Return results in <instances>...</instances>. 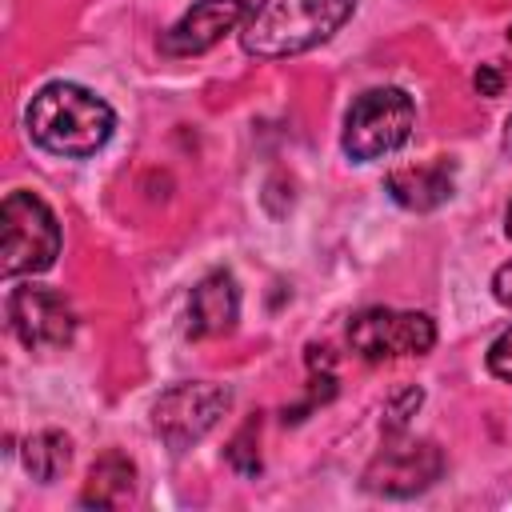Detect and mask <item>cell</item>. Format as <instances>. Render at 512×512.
<instances>
[{"label":"cell","instance_id":"cell-1","mask_svg":"<svg viewBox=\"0 0 512 512\" xmlns=\"http://www.w3.org/2000/svg\"><path fill=\"white\" fill-rule=\"evenodd\" d=\"M28 132L32 140L52 152V156H68V160H84V156H96L112 128H116V112L88 88L80 84H68V80H56V84H44L32 104H28Z\"/></svg>","mask_w":512,"mask_h":512},{"label":"cell","instance_id":"cell-2","mask_svg":"<svg viewBox=\"0 0 512 512\" xmlns=\"http://www.w3.org/2000/svg\"><path fill=\"white\" fill-rule=\"evenodd\" d=\"M352 8L356 0H256L240 28V44L264 60L300 56L340 32Z\"/></svg>","mask_w":512,"mask_h":512},{"label":"cell","instance_id":"cell-3","mask_svg":"<svg viewBox=\"0 0 512 512\" xmlns=\"http://www.w3.org/2000/svg\"><path fill=\"white\" fill-rule=\"evenodd\" d=\"M60 256V224L52 208L32 192H8L0 204V272L32 276Z\"/></svg>","mask_w":512,"mask_h":512},{"label":"cell","instance_id":"cell-4","mask_svg":"<svg viewBox=\"0 0 512 512\" xmlns=\"http://www.w3.org/2000/svg\"><path fill=\"white\" fill-rule=\"evenodd\" d=\"M412 124H416V108L404 88H368L352 100L340 144L348 160L368 164V160L392 156L412 136Z\"/></svg>","mask_w":512,"mask_h":512},{"label":"cell","instance_id":"cell-5","mask_svg":"<svg viewBox=\"0 0 512 512\" xmlns=\"http://www.w3.org/2000/svg\"><path fill=\"white\" fill-rule=\"evenodd\" d=\"M228 404H232V392H228V388L208 384V380H188V384L168 388V392L156 400V408H152V428H156V436H160L168 448L184 452V448L200 444V440L220 424V416L228 412Z\"/></svg>","mask_w":512,"mask_h":512},{"label":"cell","instance_id":"cell-6","mask_svg":"<svg viewBox=\"0 0 512 512\" xmlns=\"http://www.w3.org/2000/svg\"><path fill=\"white\" fill-rule=\"evenodd\" d=\"M348 344L360 360H400V356H424L436 344V324L424 312H400V308H368L356 312L348 324Z\"/></svg>","mask_w":512,"mask_h":512},{"label":"cell","instance_id":"cell-7","mask_svg":"<svg viewBox=\"0 0 512 512\" xmlns=\"http://www.w3.org/2000/svg\"><path fill=\"white\" fill-rule=\"evenodd\" d=\"M444 472V456L432 440H392L364 468V488L376 496H416Z\"/></svg>","mask_w":512,"mask_h":512},{"label":"cell","instance_id":"cell-8","mask_svg":"<svg viewBox=\"0 0 512 512\" xmlns=\"http://www.w3.org/2000/svg\"><path fill=\"white\" fill-rule=\"evenodd\" d=\"M8 324L20 336L24 348L44 352V348H64L76 332V316L68 308V300L56 288H40V284H24L12 288L8 296Z\"/></svg>","mask_w":512,"mask_h":512},{"label":"cell","instance_id":"cell-9","mask_svg":"<svg viewBox=\"0 0 512 512\" xmlns=\"http://www.w3.org/2000/svg\"><path fill=\"white\" fill-rule=\"evenodd\" d=\"M248 0H196L164 36H160V52L164 56H200L208 48H216L228 32L244 28L248 20Z\"/></svg>","mask_w":512,"mask_h":512},{"label":"cell","instance_id":"cell-10","mask_svg":"<svg viewBox=\"0 0 512 512\" xmlns=\"http://www.w3.org/2000/svg\"><path fill=\"white\" fill-rule=\"evenodd\" d=\"M236 316H240V288H236L232 272H224V268L208 272L192 288V300H188V336L192 340L224 336V332H232Z\"/></svg>","mask_w":512,"mask_h":512},{"label":"cell","instance_id":"cell-11","mask_svg":"<svg viewBox=\"0 0 512 512\" xmlns=\"http://www.w3.org/2000/svg\"><path fill=\"white\" fill-rule=\"evenodd\" d=\"M388 192L396 204H404L412 212H432L452 196V164L428 160V164H412V168H392Z\"/></svg>","mask_w":512,"mask_h":512},{"label":"cell","instance_id":"cell-12","mask_svg":"<svg viewBox=\"0 0 512 512\" xmlns=\"http://www.w3.org/2000/svg\"><path fill=\"white\" fill-rule=\"evenodd\" d=\"M132 484H136L132 460L120 456V452H104V456L92 464L80 500H84L88 508H120V504L132 496Z\"/></svg>","mask_w":512,"mask_h":512},{"label":"cell","instance_id":"cell-13","mask_svg":"<svg viewBox=\"0 0 512 512\" xmlns=\"http://www.w3.org/2000/svg\"><path fill=\"white\" fill-rule=\"evenodd\" d=\"M20 456H24V468H28L32 480L52 484V480H60V476L68 472V464H72V444H68L64 432H52V428H48V432L28 436Z\"/></svg>","mask_w":512,"mask_h":512},{"label":"cell","instance_id":"cell-14","mask_svg":"<svg viewBox=\"0 0 512 512\" xmlns=\"http://www.w3.org/2000/svg\"><path fill=\"white\" fill-rule=\"evenodd\" d=\"M488 372L496 380H508L512 384V328L492 340V348H488Z\"/></svg>","mask_w":512,"mask_h":512},{"label":"cell","instance_id":"cell-15","mask_svg":"<svg viewBox=\"0 0 512 512\" xmlns=\"http://www.w3.org/2000/svg\"><path fill=\"white\" fill-rule=\"evenodd\" d=\"M420 400H424V396H420V388H404V392L388 404V424H392V428H400V424L420 408Z\"/></svg>","mask_w":512,"mask_h":512},{"label":"cell","instance_id":"cell-16","mask_svg":"<svg viewBox=\"0 0 512 512\" xmlns=\"http://www.w3.org/2000/svg\"><path fill=\"white\" fill-rule=\"evenodd\" d=\"M472 84H476V92H480V96H500L504 76H500V68H496V64H480V68H476V76H472Z\"/></svg>","mask_w":512,"mask_h":512},{"label":"cell","instance_id":"cell-17","mask_svg":"<svg viewBox=\"0 0 512 512\" xmlns=\"http://www.w3.org/2000/svg\"><path fill=\"white\" fill-rule=\"evenodd\" d=\"M492 292H496L500 304L512 308V260H508L504 268H496V276H492Z\"/></svg>","mask_w":512,"mask_h":512},{"label":"cell","instance_id":"cell-18","mask_svg":"<svg viewBox=\"0 0 512 512\" xmlns=\"http://www.w3.org/2000/svg\"><path fill=\"white\" fill-rule=\"evenodd\" d=\"M504 236L512 240V204H508V212H504Z\"/></svg>","mask_w":512,"mask_h":512},{"label":"cell","instance_id":"cell-19","mask_svg":"<svg viewBox=\"0 0 512 512\" xmlns=\"http://www.w3.org/2000/svg\"><path fill=\"white\" fill-rule=\"evenodd\" d=\"M508 40H512V28H508Z\"/></svg>","mask_w":512,"mask_h":512}]
</instances>
